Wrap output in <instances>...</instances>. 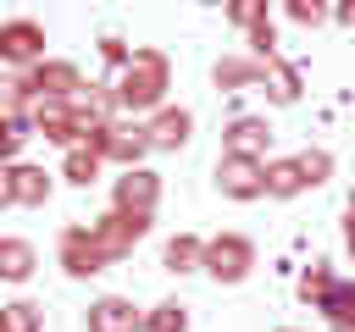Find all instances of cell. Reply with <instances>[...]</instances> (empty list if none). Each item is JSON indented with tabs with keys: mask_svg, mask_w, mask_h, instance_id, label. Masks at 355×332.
Returning a JSON list of instances; mask_svg holds the SVG:
<instances>
[{
	"mask_svg": "<svg viewBox=\"0 0 355 332\" xmlns=\"http://www.w3.org/2000/svg\"><path fill=\"white\" fill-rule=\"evenodd\" d=\"M11 188H17V205H22V210H44L55 177H50L44 166H33V160H17V166H11Z\"/></svg>",
	"mask_w": 355,
	"mask_h": 332,
	"instance_id": "5bb4252c",
	"label": "cell"
},
{
	"mask_svg": "<svg viewBox=\"0 0 355 332\" xmlns=\"http://www.w3.org/2000/svg\"><path fill=\"white\" fill-rule=\"evenodd\" d=\"M216 188L227 199H261L266 194V166L261 160H244V155H222L216 160Z\"/></svg>",
	"mask_w": 355,
	"mask_h": 332,
	"instance_id": "30bf717a",
	"label": "cell"
},
{
	"mask_svg": "<svg viewBox=\"0 0 355 332\" xmlns=\"http://www.w3.org/2000/svg\"><path fill=\"white\" fill-rule=\"evenodd\" d=\"M333 282H338L333 266H327V260H311V266L300 271V299H305V304H322V299L333 293Z\"/></svg>",
	"mask_w": 355,
	"mask_h": 332,
	"instance_id": "484cf974",
	"label": "cell"
},
{
	"mask_svg": "<svg viewBox=\"0 0 355 332\" xmlns=\"http://www.w3.org/2000/svg\"><path fill=\"white\" fill-rule=\"evenodd\" d=\"M266 144H272V127H266V116H233V122L222 127V155L261 160V155H266Z\"/></svg>",
	"mask_w": 355,
	"mask_h": 332,
	"instance_id": "7c38bea8",
	"label": "cell"
},
{
	"mask_svg": "<svg viewBox=\"0 0 355 332\" xmlns=\"http://www.w3.org/2000/svg\"><path fill=\"white\" fill-rule=\"evenodd\" d=\"M349 221H355V199H349Z\"/></svg>",
	"mask_w": 355,
	"mask_h": 332,
	"instance_id": "d590c367",
	"label": "cell"
},
{
	"mask_svg": "<svg viewBox=\"0 0 355 332\" xmlns=\"http://www.w3.org/2000/svg\"><path fill=\"white\" fill-rule=\"evenodd\" d=\"M144 332H189V304L178 299H161L144 310Z\"/></svg>",
	"mask_w": 355,
	"mask_h": 332,
	"instance_id": "cb8c5ba5",
	"label": "cell"
},
{
	"mask_svg": "<svg viewBox=\"0 0 355 332\" xmlns=\"http://www.w3.org/2000/svg\"><path fill=\"white\" fill-rule=\"evenodd\" d=\"M166 89H172V61L161 50H133V61L111 77V94H116V111L122 116H155L166 105Z\"/></svg>",
	"mask_w": 355,
	"mask_h": 332,
	"instance_id": "6da1fadb",
	"label": "cell"
},
{
	"mask_svg": "<svg viewBox=\"0 0 355 332\" xmlns=\"http://www.w3.org/2000/svg\"><path fill=\"white\" fill-rule=\"evenodd\" d=\"M333 17H338V22H355V6H338Z\"/></svg>",
	"mask_w": 355,
	"mask_h": 332,
	"instance_id": "836d02e7",
	"label": "cell"
},
{
	"mask_svg": "<svg viewBox=\"0 0 355 332\" xmlns=\"http://www.w3.org/2000/svg\"><path fill=\"white\" fill-rule=\"evenodd\" d=\"M100 149H89V144H78V149H67V160H61V177L72 183V188H89V183H100Z\"/></svg>",
	"mask_w": 355,
	"mask_h": 332,
	"instance_id": "d6986e66",
	"label": "cell"
},
{
	"mask_svg": "<svg viewBox=\"0 0 355 332\" xmlns=\"http://www.w3.org/2000/svg\"><path fill=\"white\" fill-rule=\"evenodd\" d=\"M0 332H44V310L33 299H11L0 304Z\"/></svg>",
	"mask_w": 355,
	"mask_h": 332,
	"instance_id": "603a6c76",
	"label": "cell"
},
{
	"mask_svg": "<svg viewBox=\"0 0 355 332\" xmlns=\"http://www.w3.org/2000/svg\"><path fill=\"white\" fill-rule=\"evenodd\" d=\"M33 138V122L28 116H6L0 111V166H17V149Z\"/></svg>",
	"mask_w": 355,
	"mask_h": 332,
	"instance_id": "d4e9b609",
	"label": "cell"
},
{
	"mask_svg": "<svg viewBox=\"0 0 355 332\" xmlns=\"http://www.w3.org/2000/svg\"><path fill=\"white\" fill-rule=\"evenodd\" d=\"M55 255H61V271L72 277V282H83V277H100L105 266H111V255L94 243V232L78 221V227H67L61 232V243H55Z\"/></svg>",
	"mask_w": 355,
	"mask_h": 332,
	"instance_id": "277c9868",
	"label": "cell"
},
{
	"mask_svg": "<svg viewBox=\"0 0 355 332\" xmlns=\"http://www.w3.org/2000/svg\"><path fill=\"white\" fill-rule=\"evenodd\" d=\"M211 77H216V89H261L266 83V66L250 61V55H222L211 66Z\"/></svg>",
	"mask_w": 355,
	"mask_h": 332,
	"instance_id": "2e32d148",
	"label": "cell"
},
{
	"mask_svg": "<svg viewBox=\"0 0 355 332\" xmlns=\"http://www.w3.org/2000/svg\"><path fill=\"white\" fill-rule=\"evenodd\" d=\"M89 149H100V160H111V166L133 172V166L150 155V138H144V122H128V116H116L111 127H100V133L89 138Z\"/></svg>",
	"mask_w": 355,
	"mask_h": 332,
	"instance_id": "7a4b0ae2",
	"label": "cell"
},
{
	"mask_svg": "<svg viewBox=\"0 0 355 332\" xmlns=\"http://www.w3.org/2000/svg\"><path fill=\"white\" fill-rule=\"evenodd\" d=\"M294 194H305V177H300L294 155L266 160V199H294Z\"/></svg>",
	"mask_w": 355,
	"mask_h": 332,
	"instance_id": "ffe728a7",
	"label": "cell"
},
{
	"mask_svg": "<svg viewBox=\"0 0 355 332\" xmlns=\"http://www.w3.org/2000/svg\"><path fill=\"white\" fill-rule=\"evenodd\" d=\"M28 83H33V100H78L89 83H83V72L72 66V61H55V55H44L33 72H28Z\"/></svg>",
	"mask_w": 355,
	"mask_h": 332,
	"instance_id": "9c48e42d",
	"label": "cell"
},
{
	"mask_svg": "<svg viewBox=\"0 0 355 332\" xmlns=\"http://www.w3.org/2000/svg\"><path fill=\"white\" fill-rule=\"evenodd\" d=\"M294 166H300L305 188H322V183L333 177V155H327V149H300V155H294Z\"/></svg>",
	"mask_w": 355,
	"mask_h": 332,
	"instance_id": "4316f807",
	"label": "cell"
},
{
	"mask_svg": "<svg viewBox=\"0 0 355 332\" xmlns=\"http://www.w3.org/2000/svg\"><path fill=\"white\" fill-rule=\"evenodd\" d=\"M189 133H194V116H189L183 105H161V111L144 122L150 149H183V144H189Z\"/></svg>",
	"mask_w": 355,
	"mask_h": 332,
	"instance_id": "4fadbf2b",
	"label": "cell"
},
{
	"mask_svg": "<svg viewBox=\"0 0 355 332\" xmlns=\"http://www.w3.org/2000/svg\"><path fill=\"white\" fill-rule=\"evenodd\" d=\"M333 11L327 6H316V0H288V22H300V28H322Z\"/></svg>",
	"mask_w": 355,
	"mask_h": 332,
	"instance_id": "f546056e",
	"label": "cell"
},
{
	"mask_svg": "<svg viewBox=\"0 0 355 332\" xmlns=\"http://www.w3.org/2000/svg\"><path fill=\"white\" fill-rule=\"evenodd\" d=\"M227 17H233V22H239V28H261V22H272V17H266V6H261V0H244V6H233V11H227Z\"/></svg>",
	"mask_w": 355,
	"mask_h": 332,
	"instance_id": "4dcf8cb0",
	"label": "cell"
},
{
	"mask_svg": "<svg viewBox=\"0 0 355 332\" xmlns=\"http://www.w3.org/2000/svg\"><path fill=\"white\" fill-rule=\"evenodd\" d=\"M89 232H94V243H100L111 260H122V255H133V243L150 232V216H122V210H105V216H94V221H89Z\"/></svg>",
	"mask_w": 355,
	"mask_h": 332,
	"instance_id": "ba28073f",
	"label": "cell"
},
{
	"mask_svg": "<svg viewBox=\"0 0 355 332\" xmlns=\"http://www.w3.org/2000/svg\"><path fill=\"white\" fill-rule=\"evenodd\" d=\"M0 111H6V116H28V111H33V83H28V72H0Z\"/></svg>",
	"mask_w": 355,
	"mask_h": 332,
	"instance_id": "44dd1931",
	"label": "cell"
},
{
	"mask_svg": "<svg viewBox=\"0 0 355 332\" xmlns=\"http://www.w3.org/2000/svg\"><path fill=\"white\" fill-rule=\"evenodd\" d=\"M250 266H255V243H250L244 232H216V238H205V271H211L216 282H244Z\"/></svg>",
	"mask_w": 355,
	"mask_h": 332,
	"instance_id": "3957f363",
	"label": "cell"
},
{
	"mask_svg": "<svg viewBox=\"0 0 355 332\" xmlns=\"http://www.w3.org/2000/svg\"><path fill=\"white\" fill-rule=\"evenodd\" d=\"M17 205V188H11V166H0V210Z\"/></svg>",
	"mask_w": 355,
	"mask_h": 332,
	"instance_id": "1f68e13d",
	"label": "cell"
},
{
	"mask_svg": "<svg viewBox=\"0 0 355 332\" xmlns=\"http://www.w3.org/2000/svg\"><path fill=\"white\" fill-rule=\"evenodd\" d=\"M28 122H33V133H39V138H50V144H61V149H78V144H83L72 100H33Z\"/></svg>",
	"mask_w": 355,
	"mask_h": 332,
	"instance_id": "52a82bcc",
	"label": "cell"
},
{
	"mask_svg": "<svg viewBox=\"0 0 355 332\" xmlns=\"http://www.w3.org/2000/svg\"><path fill=\"white\" fill-rule=\"evenodd\" d=\"M39 266V249L28 238H0V282H28Z\"/></svg>",
	"mask_w": 355,
	"mask_h": 332,
	"instance_id": "e0dca14e",
	"label": "cell"
},
{
	"mask_svg": "<svg viewBox=\"0 0 355 332\" xmlns=\"http://www.w3.org/2000/svg\"><path fill=\"white\" fill-rule=\"evenodd\" d=\"M277 332H305V326H277Z\"/></svg>",
	"mask_w": 355,
	"mask_h": 332,
	"instance_id": "e575fe53",
	"label": "cell"
},
{
	"mask_svg": "<svg viewBox=\"0 0 355 332\" xmlns=\"http://www.w3.org/2000/svg\"><path fill=\"white\" fill-rule=\"evenodd\" d=\"M261 94L272 100V105H294L300 100V66L294 61H266V83H261Z\"/></svg>",
	"mask_w": 355,
	"mask_h": 332,
	"instance_id": "ac0fdd59",
	"label": "cell"
},
{
	"mask_svg": "<svg viewBox=\"0 0 355 332\" xmlns=\"http://www.w3.org/2000/svg\"><path fill=\"white\" fill-rule=\"evenodd\" d=\"M316 310L333 321V332H355V288H349V282H333V293H327Z\"/></svg>",
	"mask_w": 355,
	"mask_h": 332,
	"instance_id": "7402d4cb",
	"label": "cell"
},
{
	"mask_svg": "<svg viewBox=\"0 0 355 332\" xmlns=\"http://www.w3.org/2000/svg\"><path fill=\"white\" fill-rule=\"evenodd\" d=\"M94 50H100V61H105V66H116V72L133 61V50H128V39H122V33H100V44H94Z\"/></svg>",
	"mask_w": 355,
	"mask_h": 332,
	"instance_id": "f1b7e54d",
	"label": "cell"
},
{
	"mask_svg": "<svg viewBox=\"0 0 355 332\" xmlns=\"http://www.w3.org/2000/svg\"><path fill=\"white\" fill-rule=\"evenodd\" d=\"M344 249H349V260H355V221H344Z\"/></svg>",
	"mask_w": 355,
	"mask_h": 332,
	"instance_id": "d6a6232c",
	"label": "cell"
},
{
	"mask_svg": "<svg viewBox=\"0 0 355 332\" xmlns=\"http://www.w3.org/2000/svg\"><path fill=\"white\" fill-rule=\"evenodd\" d=\"M83 326H89V332H144V310H139L133 299H122V293H100V299L89 304Z\"/></svg>",
	"mask_w": 355,
	"mask_h": 332,
	"instance_id": "8fae6325",
	"label": "cell"
},
{
	"mask_svg": "<svg viewBox=\"0 0 355 332\" xmlns=\"http://www.w3.org/2000/svg\"><path fill=\"white\" fill-rule=\"evenodd\" d=\"M161 266H166L172 277L205 271V238H194V232H178V238H166V249H161Z\"/></svg>",
	"mask_w": 355,
	"mask_h": 332,
	"instance_id": "9a60e30c",
	"label": "cell"
},
{
	"mask_svg": "<svg viewBox=\"0 0 355 332\" xmlns=\"http://www.w3.org/2000/svg\"><path fill=\"white\" fill-rule=\"evenodd\" d=\"M44 61V28L33 17H11L0 22V66H39Z\"/></svg>",
	"mask_w": 355,
	"mask_h": 332,
	"instance_id": "5b68a950",
	"label": "cell"
},
{
	"mask_svg": "<svg viewBox=\"0 0 355 332\" xmlns=\"http://www.w3.org/2000/svg\"><path fill=\"white\" fill-rule=\"evenodd\" d=\"M250 61H277V28L272 22H261V28H250Z\"/></svg>",
	"mask_w": 355,
	"mask_h": 332,
	"instance_id": "83f0119b",
	"label": "cell"
},
{
	"mask_svg": "<svg viewBox=\"0 0 355 332\" xmlns=\"http://www.w3.org/2000/svg\"><path fill=\"white\" fill-rule=\"evenodd\" d=\"M155 205H161V177L155 172L133 166V172H122L111 183V210H122V216H155Z\"/></svg>",
	"mask_w": 355,
	"mask_h": 332,
	"instance_id": "8992f818",
	"label": "cell"
}]
</instances>
